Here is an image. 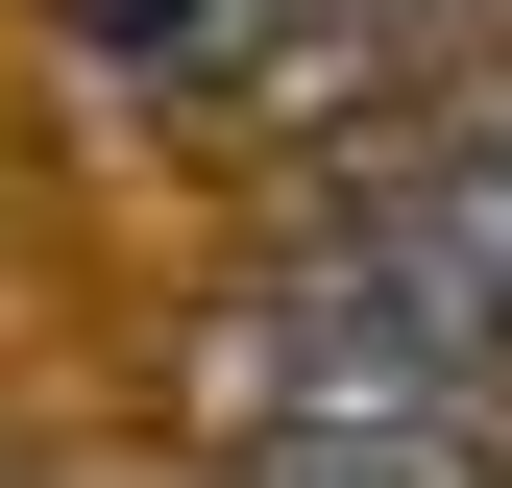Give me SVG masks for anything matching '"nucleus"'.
I'll return each instance as SVG.
<instances>
[{
	"label": "nucleus",
	"instance_id": "nucleus-1",
	"mask_svg": "<svg viewBox=\"0 0 512 488\" xmlns=\"http://www.w3.org/2000/svg\"><path fill=\"white\" fill-rule=\"evenodd\" d=\"M196 415L244 464H488V342H439L366 244H317L196 318Z\"/></svg>",
	"mask_w": 512,
	"mask_h": 488
},
{
	"label": "nucleus",
	"instance_id": "nucleus-3",
	"mask_svg": "<svg viewBox=\"0 0 512 488\" xmlns=\"http://www.w3.org/2000/svg\"><path fill=\"white\" fill-rule=\"evenodd\" d=\"M293 49H464V25H512V0H269Z\"/></svg>",
	"mask_w": 512,
	"mask_h": 488
},
{
	"label": "nucleus",
	"instance_id": "nucleus-4",
	"mask_svg": "<svg viewBox=\"0 0 512 488\" xmlns=\"http://www.w3.org/2000/svg\"><path fill=\"white\" fill-rule=\"evenodd\" d=\"M98 25H122V49H171V25H196V0H98Z\"/></svg>",
	"mask_w": 512,
	"mask_h": 488
},
{
	"label": "nucleus",
	"instance_id": "nucleus-2",
	"mask_svg": "<svg viewBox=\"0 0 512 488\" xmlns=\"http://www.w3.org/2000/svg\"><path fill=\"white\" fill-rule=\"evenodd\" d=\"M342 244H366V269L415 293L439 342H488V366H512V98L464 122V147H415V171H366V196H342Z\"/></svg>",
	"mask_w": 512,
	"mask_h": 488
}]
</instances>
